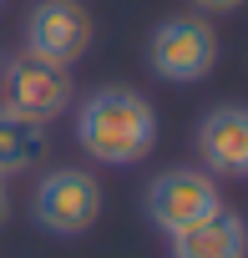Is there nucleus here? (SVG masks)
Instances as JSON below:
<instances>
[{"label":"nucleus","instance_id":"6","mask_svg":"<svg viewBox=\"0 0 248 258\" xmlns=\"http://www.w3.org/2000/svg\"><path fill=\"white\" fill-rule=\"evenodd\" d=\"M71 71L66 66H51V61H41V56H16V61H6V106L11 111H21V116H31V121H41V126H51L66 106H71Z\"/></svg>","mask_w":248,"mask_h":258},{"label":"nucleus","instance_id":"10","mask_svg":"<svg viewBox=\"0 0 248 258\" xmlns=\"http://www.w3.org/2000/svg\"><path fill=\"white\" fill-rule=\"evenodd\" d=\"M193 6H198L203 16H233V11L248 6V0H193Z\"/></svg>","mask_w":248,"mask_h":258},{"label":"nucleus","instance_id":"8","mask_svg":"<svg viewBox=\"0 0 248 258\" xmlns=\"http://www.w3.org/2000/svg\"><path fill=\"white\" fill-rule=\"evenodd\" d=\"M172 258H248V223L228 208L172 238Z\"/></svg>","mask_w":248,"mask_h":258},{"label":"nucleus","instance_id":"2","mask_svg":"<svg viewBox=\"0 0 248 258\" xmlns=\"http://www.w3.org/2000/svg\"><path fill=\"white\" fill-rule=\"evenodd\" d=\"M147 66L167 86H198L218 66V31L203 16H167L147 41Z\"/></svg>","mask_w":248,"mask_h":258},{"label":"nucleus","instance_id":"3","mask_svg":"<svg viewBox=\"0 0 248 258\" xmlns=\"http://www.w3.org/2000/svg\"><path fill=\"white\" fill-rule=\"evenodd\" d=\"M218 208H223V187H218V177H208L203 167H167V172H157V177L147 182V192H142L147 223H152L157 233H167V238L188 233L193 223L213 218Z\"/></svg>","mask_w":248,"mask_h":258},{"label":"nucleus","instance_id":"1","mask_svg":"<svg viewBox=\"0 0 248 258\" xmlns=\"http://www.w3.org/2000/svg\"><path fill=\"white\" fill-rule=\"evenodd\" d=\"M157 106L132 86H96L76 106V142L101 167H137L157 147Z\"/></svg>","mask_w":248,"mask_h":258},{"label":"nucleus","instance_id":"5","mask_svg":"<svg viewBox=\"0 0 248 258\" xmlns=\"http://www.w3.org/2000/svg\"><path fill=\"white\" fill-rule=\"evenodd\" d=\"M86 51H91V16L81 0H41L26 16V56L71 71Z\"/></svg>","mask_w":248,"mask_h":258},{"label":"nucleus","instance_id":"9","mask_svg":"<svg viewBox=\"0 0 248 258\" xmlns=\"http://www.w3.org/2000/svg\"><path fill=\"white\" fill-rule=\"evenodd\" d=\"M41 157H46V126L0 101V177L11 182V177L31 172Z\"/></svg>","mask_w":248,"mask_h":258},{"label":"nucleus","instance_id":"7","mask_svg":"<svg viewBox=\"0 0 248 258\" xmlns=\"http://www.w3.org/2000/svg\"><path fill=\"white\" fill-rule=\"evenodd\" d=\"M198 162L208 177H248V106L243 101H223L198 121Z\"/></svg>","mask_w":248,"mask_h":258},{"label":"nucleus","instance_id":"12","mask_svg":"<svg viewBox=\"0 0 248 258\" xmlns=\"http://www.w3.org/2000/svg\"><path fill=\"white\" fill-rule=\"evenodd\" d=\"M0 6H6V0H0Z\"/></svg>","mask_w":248,"mask_h":258},{"label":"nucleus","instance_id":"11","mask_svg":"<svg viewBox=\"0 0 248 258\" xmlns=\"http://www.w3.org/2000/svg\"><path fill=\"white\" fill-rule=\"evenodd\" d=\"M6 213H11V192H6V177H0V223H6Z\"/></svg>","mask_w":248,"mask_h":258},{"label":"nucleus","instance_id":"4","mask_svg":"<svg viewBox=\"0 0 248 258\" xmlns=\"http://www.w3.org/2000/svg\"><path fill=\"white\" fill-rule=\"evenodd\" d=\"M31 213L46 233L56 238H81L96 218H101V182L86 167H56L36 182Z\"/></svg>","mask_w":248,"mask_h":258}]
</instances>
